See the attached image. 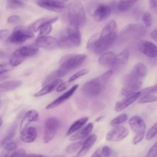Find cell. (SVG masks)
<instances>
[{
	"instance_id": "cell-3",
	"label": "cell",
	"mask_w": 157,
	"mask_h": 157,
	"mask_svg": "<svg viewBox=\"0 0 157 157\" xmlns=\"http://www.w3.org/2000/svg\"><path fill=\"white\" fill-rule=\"evenodd\" d=\"M117 38V23L115 20L109 21L101 32V37L98 45L94 50L96 55L105 52L113 44Z\"/></svg>"
},
{
	"instance_id": "cell-30",
	"label": "cell",
	"mask_w": 157,
	"mask_h": 157,
	"mask_svg": "<svg viewBox=\"0 0 157 157\" xmlns=\"http://www.w3.org/2000/svg\"><path fill=\"white\" fill-rule=\"evenodd\" d=\"M1 145L6 151H12L17 150V145L12 139H9L4 137L1 141Z\"/></svg>"
},
{
	"instance_id": "cell-25",
	"label": "cell",
	"mask_w": 157,
	"mask_h": 157,
	"mask_svg": "<svg viewBox=\"0 0 157 157\" xmlns=\"http://www.w3.org/2000/svg\"><path fill=\"white\" fill-rule=\"evenodd\" d=\"M22 84L21 80H10L2 82L0 85V90L1 93L9 92L13 91L20 87Z\"/></svg>"
},
{
	"instance_id": "cell-26",
	"label": "cell",
	"mask_w": 157,
	"mask_h": 157,
	"mask_svg": "<svg viewBox=\"0 0 157 157\" xmlns=\"http://www.w3.org/2000/svg\"><path fill=\"white\" fill-rule=\"evenodd\" d=\"M88 120V118L87 117H83L78 120L74 121L69 127V129L67 130L66 132L67 136H69L71 134H74L77 131H78L79 129H80L87 122Z\"/></svg>"
},
{
	"instance_id": "cell-38",
	"label": "cell",
	"mask_w": 157,
	"mask_h": 157,
	"mask_svg": "<svg viewBox=\"0 0 157 157\" xmlns=\"http://www.w3.org/2000/svg\"><path fill=\"white\" fill-rule=\"evenodd\" d=\"M157 101V96L154 94H148L142 96L139 100V103L140 104H145V103H150Z\"/></svg>"
},
{
	"instance_id": "cell-24",
	"label": "cell",
	"mask_w": 157,
	"mask_h": 157,
	"mask_svg": "<svg viewBox=\"0 0 157 157\" xmlns=\"http://www.w3.org/2000/svg\"><path fill=\"white\" fill-rule=\"evenodd\" d=\"M97 140V136L95 134H92L88 136L85 142L82 144L81 149L78 151L77 155L78 156H83L86 152L91 148V147L94 144L95 142Z\"/></svg>"
},
{
	"instance_id": "cell-47",
	"label": "cell",
	"mask_w": 157,
	"mask_h": 157,
	"mask_svg": "<svg viewBox=\"0 0 157 157\" xmlns=\"http://www.w3.org/2000/svg\"><path fill=\"white\" fill-rule=\"evenodd\" d=\"M112 150L108 146H104L101 149V154L103 157H110L112 155Z\"/></svg>"
},
{
	"instance_id": "cell-28",
	"label": "cell",
	"mask_w": 157,
	"mask_h": 157,
	"mask_svg": "<svg viewBox=\"0 0 157 157\" xmlns=\"http://www.w3.org/2000/svg\"><path fill=\"white\" fill-rule=\"evenodd\" d=\"M58 20V17H55L53 18H50L49 20L45 23L39 30V36H48L52 30V24L55 23Z\"/></svg>"
},
{
	"instance_id": "cell-36",
	"label": "cell",
	"mask_w": 157,
	"mask_h": 157,
	"mask_svg": "<svg viewBox=\"0 0 157 157\" xmlns=\"http://www.w3.org/2000/svg\"><path fill=\"white\" fill-rule=\"evenodd\" d=\"M59 78V76L58 75V73L57 72V70L52 72L51 74L48 75L43 80L42 82V86H45L57 79Z\"/></svg>"
},
{
	"instance_id": "cell-9",
	"label": "cell",
	"mask_w": 157,
	"mask_h": 157,
	"mask_svg": "<svg viewBox=\"0 0 157 157\" xmlns=\"http://www.w3.org/2000/svg\"><path fill=\"white\" fill-rule=\"evenodd\" d=\"M36 45L38 47L51 50L59 47V41L53 36H39L36 40Z\"/></svg>"
},
{
	"instance_id": "cell-39",
	"label": "cell",
	"mask_w": 157,
	"mask_h": 157,
	"mask_svg": "<svg viewBox=\"0 0 157 157\" xmlns=\"http://www.w3.org/2000/svg\"><path fill=\"white\" fill-rule=\"evenodd\" d=\"M89 72V69L87 68H85L83 69H81L80 71H78V72H77L76 73H75L74 74H73L68 80V82H69L70 83L76 80L77 79H78V78L87 74Z\"/></svg>"
},
{
	"instance_id": "cell-48",
	"label": "cell",
	"mask_w": 157,
	"mask_h": 157,
	"mask_svg": "<svg viewBox=\"0 0 157 157\" xmlns=\"http://www.w3.org/2000/svg\"><path fill=\"white\" fill-rule=\"evenodd\" d=\"M10 35V31L9 29H1L0 31L1 40H2L4 39H7L8 40Z\"/></svg>"
},
{
	"instance_id": "cell-13",
	"label": "cell",
	"mask_w": 157,
	"mask_h": 157,
	"mask_svg": "<svg viewBox=\"0 0 157 157\" xmlns=\"http://www.w3.org/2000/svg\"><path fill=\"white\" fill-rule=\"evenodd\" d=\"M36 4L42 9L54 12L60 11L66 7L64 3L58 0H37Z\"/></svg>"
},
{
	"instance_id": "cell-20",
	"label": "cell",
	"mask_w": 157,
	"mask_h": 157,
	"mask_svg": "<svg viewBox=\"0 0 157 157\" xmlns=\"http://www.w3.org/2000/svg\"><path fill=\"white\" fill-rule=\"evenodd\" d=\"M38 52V47L37 45H25L17 49L13 54L18 55L23 58L30 57L35 55Z\"/></svg>"
},
{
	"instance_id": "cell-23",
	"label": "cell",
	"mask_w": 157,
	"mask_h": 157,
	"mask_svg": "<svg viewBox=\"0 0 157 157\" xmlns=\"http://www.w3.org/2000/svg\"><path fill=\"white\" fill-rule=\"evenodd\" d=\"M63 82V80L60 78H58L42 87L41 90H40L39 91L36 93L34 94V96L35 97H40L44 95H46L52 91H53L55 89H56V88L59 86V84H61Z\"/></svg>"
},
{
	"instance_id": "cell-2",
	"label": "cell",
	"mask_w": 157,
	"mask_h": 157,
	"mask_svg": "<svg viewBox=\"0 0 157 157\" xmlns=\"http://www.w3.org/2000/svg\"><path fill=\"white\" fill-rule=\"evenodd\" d=\"M112 74L113 70L110 69L86 82L82 87V93L88 97H94L99 95L103 91Z\"/></svg>"
},
{
	"instance_id": "cell-44",
	"label": "cell",
	"mask_w": 157,
	"mask_h": 157,
	"mask_svg": "<svg viewBox=\"0 0 157 157\" xmlns=\"http://www.w3.org/2000/svg\"><path fill=\"white\" fill-rule=\"evenodd\" d=\"M13 66L10 63H1L0 65V74L2 75L3 74L10 71L13 69Z\"/></svg>"
},
{
	"instance_id": "cell-6",
	"label": "cell",
	"mask_w": 157,
	"mask_h": 157,
	"mask_svg": "<svg viewBox=\"0 0 157 157\" xmlns=\"http://www.w3.org/2000/svg\"><path fill=\"white\" fill-rule=\"evenodd\" d=\"M145 33V28L142 25L130 23L121 31L119 34V39L122 42L132 41L143 37Z\"/></svg>"
},
{
	"instance_id": "cell-29",
	"label": "cell",
	"mask_w": 157,
	"mask_h": 157,
	"mask_svg": "<svg viewBox=\"0 0 157 157\" xmlns=\"http://www.w3.org/2000/svg\"><path fill=\"white\" fill-rule=\"evenodd\" d=\"M49 18H41L30 24L28 27V29L32 33H36L47 23L49 20Z\"/></svg>"
},
{
	"instance_id": "cell-19",
	"label": "cell",
	"mask_w": 157,
	"mask_h": 157,
	"mask_svg": "<svg viewBox=\"0 0 157 157\" xmlns=\"http://www.w3.org/2000/svg\"><path fill=\"white\" fill-rule=\"evenodd\" d=\"M38 112L34 109H31L28 110L22 118L20 124V131H22L23 129L26 128L28 125L33 122L36 121L38 118Z\"/></svg>"
},
{
	"instance_id": "cell-51",
	"label": "cell",
	"mask_w": 157,
	"mask_h": 157,
	"mask_svg": "<svg viewBox=\"0 0 157 157\" xmlns=\"http://www.w3.org/2000/svg\"><path fill=\"white\" fill-rule=\"evenodd\" d=\"M145 134H136L134 137L132 139V143L134 144H137L139 142H140L144 137Z\"/></svg>"
},
{
	"instance_id": "cell-43",
	"label": "cell",
	"mask_w": 157,
	"mask_h": 157,
	"mask_svg": "<svg viewBox=\"0 0 157 157\" xmlns=\"http://www.w3.org/2000/svg\"><path fill=\"white\" fill-rule=\"evenodd\" d=\"M23 60H24V58L18 55L13 54L9 60V63H10L13 67H15L20 65L23 61Z\"/></svg>"
},
{
	"instance_id": "cell-52",
	"label": "cell",
	"mask_w": 157,
	"mask_h": 157,
	"mask_svg": "<svg viewBox=\"0 0 157 157\" xmlns=\"http://www.w3.org/2000/svg\"><path fill=\"white\" fill-rule=\"evenodd\" d=\"M151 37L156 42H157V28H155L151 33Z\"/></svg>"
},
{
	"instance_id": "cell-35",
	"label": "cell",
	"mask_w": 157,
	"mask_h": 157,
	"mask_svg": "<svg viewBox=\"0 0 157 157\" xmlns=\"http://www.w3.org/2000/svg\"><path fill=\"white\" fill-rule=\"evenodd\" d=\"M82 144H83V143L82 142H77L72 143L67 147L66 151L69 154H72L75 152H77L78 151H79L81 149V148L82 147Z\"/></svg>"
},
{
	"instance_id": "cell-56",
	"label": "cell",
	"mask_w": 157,
	"mask_h": 157,
	"mask_svg": "<svg viewBox=\"0 0 157 157\" xmlns=\"http://www.w3.org/2000/svg\"><path fill=\"white\" fill-rule=\"evenodd\" d=\"M2 118H1V126H2Z\"/></svg>"
},
{
	"instance_id": "cell-45",
	"label": "cell",
	"mask_w": 157,
	"mask_h": 157,
	"mask_svg": "<svg viewBox=\"0 0 157 157\" xmlns=\"http://www.w3.org/2000/svg\"><path fill=\"white\" fill-rule=\"evenodd\" d=\"M156 156H157V141L150 148L145 157H156Z\"/></svg>"
},
{
	"instance_id": "cell-16",
	"label": "cell",
	"mask_w": 157,
	"mask_h": 157,
	"mask_svg": "<svg viewBox=\"0 0 157 157\" xmlns=\"http://www.w3.org/2000/svg\"><path fill=\"white\" fill-rule=\"evenodd\" d=\"M129 52L128 49H124L118 54L116 55L111 64L113 69L118 70L123 67L128 62ZM112 69V70H113Z\"/></svg>"
},
{
	"instance_id": "cell-55",
	"label": "cell",
	"mask_w": 157,
	"mask_h": 157,
	"mask_svg": "<svg viewBox=\"0 0 157 157\" xmlns=\"http://www.w3.org/2000/svg\"><path fill=\"white\" fill-rule=\"evenodd\" d=\"M58 1H60V2H61L64 3L65 2H67V1H69V0H58Z\"/></svg>"
},
{
	"instance_id": "cell-34",
	"label": "cell",
	"mask_w": 157,
	"mask_h": 157,
	"mask_svg": "<svg viewBox=\"0 0 157 157\" xmlns=\"http://www.w3.org/2000/svg\"><path fill=\"white\" fill-rule=\"evenodd\" d=\"M26 155L25 150L21 148L12 151H6L2 154L1 157H25Z\"/></svg>"
},
{
	"instance_id": "cell-4",
	"label": "cell",
	"mask_w": 157,
	"mask_h": 157,
	"mask_svg": "<svg viewBox=\"0 0 157 157\" xmlns=\"http://www.w3.org/2000/svg\"><path fill=\"white\" fill-rule=\"evenodd\" d=\"M86 58L85 54H67L63 56L59 61V66L57 72L59 78L66 75L69 72L82 65Z\"/></svg>"
},
{
	"instance_id": "cell-22",
	"label": "cell",
	"mask_w": 157,
	"mask_h": 157,
	"mask_svg": "<svg viewBox=\"0 0 157 157\" xmlns=\"http://www.w3.org/2000/svg\"><path fill=\"white\" fill-rule=\"evenodd\" d=\"M93 129V124L90 123L85 125L84 127L79 129L78 131L73 134L69 138L70 140H77L78 139L87 137Z\"/></svg>"
},
{
	"instance_id": "cell-15",
	"label": "cell",
	"mask_w": 157,
	"mask_h": 157,
	"mask_svg": "<svg viewBox=\"0 0 157 157\" xmlns=\"http://www.w3.org/2000/svg\"><path fill=\"white\" fill-rule=\"evenodd\" d=\"M78 86V85L77 84L72 86L68 91H66L63 94H61L60 96L57 98L56 99H55L54 101H53L52 102L49 103L46 106L45 109L47 110L55 109V108L57 107L58 106H59V105H61V104H63L64 102H65L66 100L69 99L73 95V94L77 90Z\"/></svg>"
},
{
	"instance_id": "cell-41",
	"label": "cell",
	"mask_w": 157,
	"mask_h": 157,
	"mask_svg": "<svg viewBox=\"0 0 157 157\" xmlns=\"http://www.w3.org/2000/svg\"><path fill=\"white\" fill-rule=\"evenodd\" d=\"M157 135V121L148 129L147 132L145 139L147 140H150L152 139L155 136Z\"/></svg>"
},
{
	"instance_id": "cell-50",
	"label": "cell",
	"mask_w": 157,
	"mask_h": 157,
	"mask_svg": "<svg viewBox=\"0 0 157 157\" xmlns=\"http://www.w3.org/2000/svg\"><path fill=\"white\" fill-rule=\"evenodd\" d=\"M69 82H62L61 84L59 85V86L56 88V91L57 92H61L64 90H65L70 85Z\"/></svg>"
},
{
	"instance_id": "cell-31",
	"label": "cell",
	"mask_w": 157,
	"mask_h": 157,
	"mask_svg": "<svg viewBox=\"0 0 157 157\" xmlns=\"http://www.w3.org/2000/svg\"><path fill=\"white\" fill-rule=\"evenodd\" d=\"M101 37V33H98L94 34L90 37L86 43V49L89 51H93L96 48V46L98 44Z\"/></svg>"
},
{
	"instance_id": "cell-18",
	"label": "cell",
	"mask_w": 157,
	"mask_h": 157,
	"mask_svg": "<svg viewBox=\"0 0 157 157\" xmlns=\"http://www.w3.org/2000/svg\"><path fill=\"white\" fill-rule=\"evenodd\" d=\"M129 124L132 131L136 134H145L146 124L144 120L138 115L132 117L129 120Z\"/></svg>"
},
{
	"instance_id": "cell-46",
	"label": "cell",
	"mask_w": 157,
	"mask_h": 157,
	"mask_svg": "<svg viewBox=\"0 0 157 157\" xmlns=\"http://www.w3.org/2000/svg\"><path fill=\"white\" fill-rule=\"evenodd\" d=\"M21 21V18L17 15H13L7 18V22L10 25H15Z\"/></svg>"
},
{
	"instance_id": "cell-32",
	"label": "cell",
	"mask_w": 157,
	"mask_h": 157,
	"mask_svg": "<svg viewBox=\"0 0 157 157\" xmlns=\"http://www.w3.org/2000/svg\"><path fill=\"white\" fill-rule=\"evenodd\" d=\"M139 0H120L118 9L121 12H126L131 9Z\"/></svg>"
},
{
	"instance_id": "cell-8",
	"label": "cell",
	"mask_w": 157,
	"mask_h": 157,
	"mask_svg": "<svg viewBox=\"0 0 157 157\" xmlns=\"http://www.w3.org/2000/svg\"><path fill=\"white\" fill-rule=\"evenodd\" d=\"M59 121L55 117H50L46 120L44 126V142L49 143L55 137L59 127Z\"/></svg>"
},
{
	"instance_id": "cell-42",
	"label": "cell",
	"mask_w": 157,
	"mask_h": 157,
	"mask_svg": "<svg viewBox=\"0 0 157 157\" xmlns=\"http://www.w3.org/2000/svg\"><path fill=\"white\" fill-rule=\"evenodd\" d=\"M142 21L145 27H150L152 24V16L149 12H145L142 17Z\"/></svg>"
},
{
	"instance_id": "cell-7",
	"label": "cell",
	"mask_w": 157,
	"mask_h": 157,
	"mask_svg": "<svg viewBox=\"0 0 157 157\" xmlns=\"http://www.w3.org/2000/svg\"><path fill=\"white\" fill-rule=\"evenodd\" d=\"M33 37V33L31 32L28 29V27L18 26L13 29L7 40L11 44H19L23 43Z\"/></svg>"
},
{
	"instance_id": "cell-5",
	"label": "cell",
	"mask_w": 157,
	"mask_h": 157,
	"mask_svg": "<svg viewBox=\"0 0 157 157\" xmlns=\"http://www.w3.org/2000/svg\"><path fill=\"white\" fill-rule=\"evenodd\" d=\"M67 17L69 25L77 28L83 26L86 21V16L83 6L79 1H72L67 6Z\"/></svg>"
},
{
	"instance_id": "cell-11",
	"label": "cell",
	"mask_w": 157,
	"mask_h": 157,
	"mask_svg": "<svg viewBox=\"0 0 157 157\" xmlns=\"http://www.w3.org/2000/svg\"><path fill=\"white\" fill-rule=\"evenodd\" d=\"M138 48L142 53L148 58H154L157 56V46L150 41L140 40L138 43Z\"/></svg>"
},
{
	"instance_id": "cell-14",
	"label": "cell",
	"mask_w": 157,
	"mask_h": 157,
	"mask_svg": "<svg viewBox=\"0 0 157 157\" xmlns=\"http://www.w3.org/2000/svg\"><path fill=\"white\" fill-rule=\"evenodd\" d=\"M66 35L72 45V47H78L82 42V36L79 28L69 25L66 31Z\"/></svg>"
},
{
	"instance_id": "cell-53",
	"label": "cell",
	"mask_w": 157,
	"mask_h": 157,
	"mask_svg": "<svg viewBox=\"0 0 157 157\" xmlns=\"http://www.w3.org/2000/svg\"><path fill=\"white\" fill-rule=\"evenodd\" d=\"M91 157H102V154H101V150L100 148L94 151V153L91 155Z\"/></svg>"
},
{
	"instance_id": "cell-37",
	"label": "cell",
	"mask_w": 157,
	"mask_h": 157,
	"mask_svg": "<svg viewBox=\"0 0 157 157\" xmlns=\"http://www.w3.org/2000/svg\"><path fill=\"white\" fill-rule=\"evenodd\" d=\"M127 119H128V115L126 113H123L116 117L115 118L112 120L110 121V124L113 126H118L119 124L126 121Z\"/></svg>"
},
{
	"instance_id": "cell-17",
	"label": "cell",
	"mask_w": 157,
	"mask_h": 157,
	"mask_svg": "<svg viewBox=\"0 0 157 157\" xmlns=\"http://www.w3.org/2000/svg\"><path fill=\"white\" fill-rule=\"evenodd\" d=\"M140 96H141L140 91H137L131 95L125 96L124 98L116 102L115 105V110L117 112L122 111L135 102Z\"/></svg>"
},
{
	"instance_id": "cell-10",
	"label": "cell",
	"mask_w": 157,
	"mask_h": 157,
	"mask_svg": "<svg viewBox=\"0 0 157 157\" xmlns=\"http://www.w3.org/2000/svg\"><path fill=\"white\" fill-rule=\"evenodd\" d=\"M129 134L127 128L123 126H116L106 136V140L109 142H120Z\"/></svg>"
},
{
	"instance_id": "cell-33",
	"label": "cell",
	"mask_w": 157,
	"mask_h": 157,
	"mask_svg": "<svg viewBox=\"0 0 157 157\" xmlns=\"http://www.w3.org/2000/svg\"><path fill=\"white\" fill-rule=\"evenodd\" d=\"M25 4L21 0H7V9L15 10L24 7Z\"/></svg>"
},
{
	"instance_id": "cell-21",
	"label": "cell",
	"mask_w": 157,
	"mask_h": 157,
	"mask_svg": "<svg viewBox=\"0 0 157 157\" xmlns=\"http://www.w3.org/2000/svg\"><path fill=\"white\" fill-rule=\"evenodd\" d=\"M37 130L33 126L27 127L20 132L21 140L25 143H31L37 137Z\"/></svg>"
},
{
	"instance_id": "cell-1",
	"label": "cell",
	"mask_w": 157,
	"mask_h": 157,
	"mask_svg": "<svg viewBox=\"0 0 157 157\" xmlns=\"http://www.w3.org/2000/svg\"><path fill=\"white\" fill-rule=\"evenodd\" d=\"M147 72L148 69L145 64L138 63L135 64L126 78L124 85L121 89V94L127 96L137 92L142 85Z\"/></svg>"
},
{
	"instance_id": "cell-58",
	"label": "cell",
	"mask_w": 157,
	"mask_h": 157,
	"mask_svg": "<svg viewBox=\"0 0 157 157\" xmlns=\"http://www.w3.org/2000/svg\"><path fill=\"white\" fill-rule=\"evenodd\" d=\"M123 157H125V156H123Z\"/></svg>"
},
{
	"instance_id": "cell-49",
	"label": "cell",
	"mask_w": 157,
	"mask_h": 157,
	"mask_svg": "<svg viewBox=\"0 0 157 157\" xmlns=\"http://www.w3.org/2000/svg\"><path fill=\"white\" fill-rule=\"evenodd\" d=\"M148 4L151 10L157 14V0H148Z\"/></svg>"
},
{
	"instance_id": "cell-54",
	"label": "cell",
	"mask_w": 157,
	"mask_h": 157,
	"mask_svg": "<svg viewBox=\"0 0 157 157\" xmlns=\"http://www.w3.org/2000/svg\"><path fill=\"white\" fill-rule=\"evenodd\" d=\"M25 157H49V156L47 155H39V154H28V155H26Z\"/></svg>"
},
{
	"instance_id": "cell-12",
	"label": "cell",
	"mask_w": 157,
	"mask_h": 157,
	"mask_svg": "<svg viewBox=\"0 0 157 157\" xmlns=\"http://www.w3.org/2000/svg\"><path fill=\"white\" fill-rule=\"evenodd\" d=\"M112 9L110 6L104 4L97 5L93 12V17L95 21L100 22L106 20L110 15Z\"/></svg>"
},
{
	"instance_id": "cell-57",
	"label": "cell",
	"mask_w": 157,
	"mask_h": 157,
	"mask_svg": "<svg viewBox=\"0 0 157 157\" xmlns=\"http://www.w3.org/2000/svg\"><path fill=\"white\" fill-rule=\"evenodd\" d=\"M74 157H80V156H74Z\"/></svg>"
},
{
	"instance_id": "cell-27",
	"label": "cell",
	"mask_w": 157,
	"mask_h": 157,
	"mask_svg": "<svg viewBox=\"0 0 157 157\" xmlns=\"http://www.w3.org/2000/svg\"><path fill=\"white\" fill-rule=\"evenodd\" d=\"M115 55H116L113 52H105L100 55L98 62L101 66H111Z\"/></svg>"
},
{
	"instance_id": "cell-40",
	"label": "cell",
	"mask_w": 157,
	"mask_h": 157,
	"mask_svg": "<svg viewBox=\"0 0 157 157\" xmlns=\"http://www.w3.org/2000/svg\"><path fill=\"white\" fill-rule=\"evenodd\" d=\"M140 93H141V96L148 95V94H154L157 93V83L142 90L140 91Z\"/></svg>"
}]
</instances>
